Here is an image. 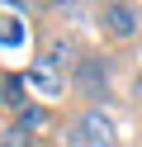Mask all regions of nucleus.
Here are the masks:
<instances>
[{
  "instance_id": "1",
  "label": "nucleus",
  "mask_w": 142,
  "mask_h": 147,
  "mask_svg": "<svg viewBox=\"0 0 142 147\" xmlns=\"http://www.w3.org/2000/svg\"><path fill=\"white\" fill-rule=\"evenodd\" d=\"M81 57H85V48H81V38L71 29H62V24H43L38 29V52H33L38 67H47L62 81H71V71L81 67Z\"/></svg>"
},
{
  "instance_id": "2",
  "label": "nucleus",
  "mask_w": 142,
  "mask_h": 147,
  "mask_svg": "<svg viewBox=\"0 0 142 147\" xmlns=\"http://www.w3.org/2000/svg\"><path fill=\"white\" fill-rule=\"evenodd\" d=\"M95 29H100L104 43H114V48H128V43L142 38V10L137 0H95Z\"/></svg>"
},
{
  "instance_id": "3",
  "label": "nucleus",
  "mask_w": 142,
  "mask_h": 147,
  "mask_svg": "<svg viewBox=\"0 0 142 147\" xmlns=\"http://www.w3.org/2000/svg\"><path fill=\"white\" fill-rule=\"evenodd\" d=\"M114 71H118V57H109V52H85L81 57V67L71 71V95L76 100H85V105H95V100L109 90V81H114Z\"/></svg>"
},
{
  "instance_id": "4",
  "label": "nucleus",
  "mask_w": 142,
  "mask_h": 147,
  "mask_svg": "<svg viewBox=\"0 0 142 147\" xmlns=\"http://www.w3.org/2000/svg\"><path fill=\"white\" fill-rule=\"evenodd\" d=\"M9 119H14V123H24L28 133H43V128L52 123V119H47V109L38 105V100H24V105H19V109H14Z\"/></svg>"
},
{
  "instance_id": "5",
  "label": "nucleus",
  "mask_w": 142,
  "mask_h": 147,
  "mask_svg": "<svg viewBox=\"0 0 142 147\" xmlns=\"http://www.w3.org/2000/svg\"><path fill=\"white\" fill-rule=\"evenodd\" d=\"M0 147H38V133H28L24 123H14V119H9V123L0 128Z\"/></svg>"
},
{
  "instance_id": "6",
  "label": "nucleus",
  "mask_w": 142,
  "mask_h": 147,
  "mask_svg": "<svg viewBox=\"0 0 142 147\" xmlns=\"http://www.w3.org/2000/svg\"><path fill=\"white\" fill-rule=\"evenodd\" d=\"M81 5H95V0H81Z\"/></svg>"
}]
</instances>
